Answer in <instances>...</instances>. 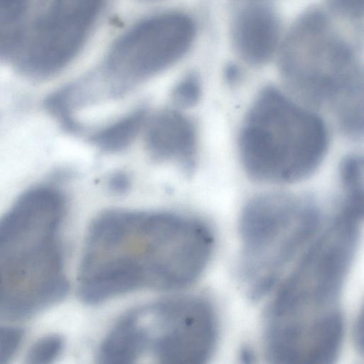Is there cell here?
I'll list each match as a JSON object with an SVG mask.
<instances>
[{"label": "cell", "mask_w": 364, "mask_h": 364, "mask_svg": "<svg viewBox=\"0 0 364 364\" xmlns=\"http://www.w3.org/2000/svg\"><path fill=\"white\" fill-rule=\"evenodd\" d=\"M218 323L212 305L195 296L161 299L124 314L100 344V363L149 359L162 364H200L215 346Z\"/></svg>", "instance_id": "obj_6"}, {"label": "cell", "mask_w": 364, "mask_h": 364, "mask_svg": "<svg viewBox=\"0 0 364 364\" xmlns=\"http://www.w3.org/2000/svg\"><path fill=\"white\" fill-rule=\"evenodd\" d=\"M110 188L116 193H123L129 189L130 179L123 173H117L109 181Z\"/></svg>", "instance_id": "obj_17"}, {"label": "cell", "mask_w": 364, "mask_h": 364, "mask_svg": "<svg viewBox=\"0 0 364 364\" xmlns=\"http://www.w3.org/2000/svg\"><path fill=\"white\" fill-rule=\"evenodd\" d=\"M63 347L64 342L60 336H46L31 347L26 356V362L30 364L50 363L60 355Z\"/></svg>", "instance_id": "obj_13"}, {"label": "cell", "mask_w": 364, "mask_h": 364, "mask_svg": "<svg viewBox=\"0 0 364 364\" xmlns=\"http://www.w3.org/2000/svg\"><path fill=\"white\" fill-rule=\"evenodd\" d=\"M276 14L266 6L244 9L233 25V41L239 55L247 63L261 65L272 57L279 39Z\"/></svg>", "instance_id": "obj_11"}, {"label": "cell", "mask_w": 364, "mask_h": 364, "mask_svg": "<svg viewBox=\"0 0 364 364\" xmlns=\"http://www.w3.org/2000/svg\"><path fill=\"white\" fill-rule=\"evenodd\" d=\"M281 71L289 88L304 102L327 107L341 132H363V80L357 57L320 11L303 16L284 46Z\"/></svg>", "instance_id": "obj_5"}, {"label": "cell", "mask_w": 364, "mask_h": 364, "mask_svg": "<svg viewBox=\"0 0 364 364\" xmlns=\"http://www.w3.org/2000/svg\"><path fill=\"white\" fill-rule=\"evenodd\" d=\"M240 77V71L238 68L234 65L228 66L225 70V78L230 84L236 83Z\"/></svg>", "instance_id": "obj_18"}, {"label": "cell", "mask_w": 364, "mask_h": 364, "mask_svg": "<svg viewBox=\"0 0 364 364\" xmlns=\"http://www.w3.org/2000/svg\"><path fill=\"white\" fill-rule=\"evenodd\" d=\"M103 0H0L6 56L24 72L53 74L77 54Z\"/></svg>", "instance_id": "obj_7"}, {"label": "cell", "mask_w": 364, "mask_h": 364, "mask_svg": "<svg viewBox=\"0 0 364 364\" xmlns=\"http://www.w3.org/2000/svg\"><path fill=\"white\" fill-rule=\"evenodd\" d=\"M65 210L59 190L41 186L0 218V318H28L66 296L60 241Z\"/></svg>", "instance_id": "obj_3"}, {"label": "cell", "mask_w": 364, "mask_h": 364, "mask_svg": "<svg viewBox=\"0 0 364 364\" xmlns=\"http://www.w3.org/2000/svg\"><path fill=\"white\" fill-rule=\"evenodd\" d=\"M323 118L274 86L260 91L242 124L238 150L247 175L268 183L311 176L328 146Z\"/></svg>", "instance_id": "obj_4"}, {"label": "cell", "mask_w": 364, "mask_h": 364, "mask_svg": "<svg viewBox=\"0 0 364 364\" xmlns=\"http://www.w3.org/2000/svg\"><path fill=\"white\" fill-rule=\"evenodd\" d=\"M359 234L331 223L289 274L269 307L266 348L275 358L297 362L326 355L343 336L338 300Z\"/></svg>", "instance_id": "obj_2"}, {"label": "cell", "mask_w": 364, "mask_h": 364, "mask_svg": "<svg viewBox=\"0 0 364 364\" xmlns=\"http://www.w3.org/2000/svg\"><path fill=\"white\" fill-rule=\"evenodd\" d=\"M192 19L181 13L146 18L127 31L112 47L102 68L108 94L118 97L180 60L195 37Z\"/></svg>", "instance_id": "obj_9"}, {"label": "cell", "mask_w": 364, "mask_h": 364, "mask_svg": "<svg viewBox=\"0 0 364 364\" xmlns=\"http://www.w3.org/2000/svg\"><path fill=\"white\" fill-rule=\"evenodd\" d=\"M321 219L311 196L266 193L246 203L240 220V271L249 296L257 299L269 291L318 230Z\"/></svg>", "instance_id": "obj_8"}, {"label": "cell", "mask_w": 364, "mask_h": 364, "mask_svg": "<svg viewBox=\"0 0 364 364\" xmlns=\"http://www.w3.org/2000/svg\"><path fill=\"white\" fill-rule=\"evenodd\" d=\"M213 245L210 227L196 218L105 210L88 228L77 276L79 296L95 305L139 289L184 288L203 273Z\"/></svg>", "instance_id": "obj_1"}, {"label": "cell", "mask_w": 364, "mask_h": 364, "mask_svg": "<svg viewBox=\"0 0 364 364\" xmlns=\"http://www.w3.org/2000/svg\"><path fill=\"white\" fill-rule=\"evenodd\" d=\"M332 9L350 18L361 17L363 12V0H328Z\"/></svg>", "instance_id": "obj_16"}, {"label": "cell", "mask_w": 364, "mask_h": 364, "mask_svg": "<svg viewBox=\"0 0 364 364\" xmlns=\"http://www.w3.org/2000/svg\"><path fill=\"white\" fill-rule=\"evenodd\" d=\"M173 103L181 108L195 106L201 96V85L198 77L190 74L181 80L172 91Z\"/></svg>", "instance_id": "obj_14"}, {"label": "cell", "mask_w": 364, "mask_h": 364, "mask_svg": "<svg viewBox=\"0 0 364 364\" xmlns=\"http://www.w3.org/2000/svg\"><path fill=\"white\" fill-rule=\"evenodd\" d=\"M147 117L146 109L139 107L93 133L90 141L105 152L121 151L132 143L144 128Z\"/></svg>", "instance_id": "obj_12"}, {"label": "cell", "mask_w": 364, "mask_h": 364, "mask_svg": "<svg viewBox=\"0 0 364 364\" xmlns=\"http://www.w3.org/2000/svg\"><path fill=\"white\" fill-rule=\"evenodd\" d=\"M23 338L22 331L0 326V363L8 362L16 353Z\"/></svg>", "instance_id": "obj_15"}, {"label": "cell", "mask_w": 364, "mask_h": 364, "mask_svg": "<svg viewBox=\"0 0 364 364\" xmlns=\"http://www.w3.org/2000/svg\"><path fill=\"white\" fill-rule=\"evenodd\" d=\"M144 129L146 148L157 161H175L190 170L197 151V131L182 112L163 109L147 117Z\"/></svg>", "instance_id": "obj_10"}]
</instances>
